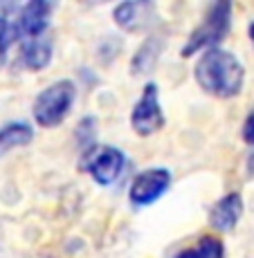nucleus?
I'll list each match as a JSON object with an SVG mask.
<instances>
[{"instance_id":"obj_1","label":"nucleus","mask_w":254,"mask_h":258,"mask_svg":"<svg viewBox=\"0 0 254 258\" xmlns=\"http://www.w3.org/2000/svg\"><path fill=\"white\" fill-rule=\"evenodd\" d=\"M196 83L207 94L216 99H232L243 90L245 81V68L238 61L236 54L227 52L223 47H212L202 52L193 68Z\"/></svg>"},{"instance_id":"obj_2","label":"nucleus","mask_w":254,"mask_h":258,"mask_svg":"<svg viewBox=\"0 0 254 258\" xmlns=\"http://www.w3.org/2000/svg\"><path fill=\"white\" fill-rule=\"evenodd\" d=\"M232 29V3L230 0H218L212 3L209 9L202 16L200 25L191 29L185 47H182V56L189 58L193 54H198L200 49H212L218 47V43L225 41V36Z\"/></svg>"},{"instance_id":"obj_3","label":"nucleus","mask_w":254,"mask_h":258,"mask_svg":"<svg viewBox=\"0 0 254 258\" xmlns=\"http://www.w3.org/2000/svg\"><path fill=\"white\" fill-rule=\"evenodd\" d=\"M74 99H77V88H74V83L70 79L54 81L52 86H47L34 99V108H32L34 121L43 128L59 126L70 115Z\"/></svg>"},{"instance_id":"obj_4","label":"nucleus","mask_w":254,"mask_h":258,"mask_svg":"<svg viewBox=\"0 0 254 258\" xmlns=\"http://www.w3.org/2000/svg\"><path fill=\"white\" fill-rule=\"evenodd\" d=\"M131 126L139 137H151L164 128V112L160 103V90L156 83H146L131 112Z\"/></svg>"},{"instance_id":"obj_5","label":"nucleus","mask_w":254,"mask_h":258,"mask_svg":"<svg viewBox=\"0 0 254 258\" xmlns=\"http://www.w3.org/2000/svg\"><path fill=\"white\" fill-rule=\"evenodd\" d=\"M169 186H171V173L162 166H153L135 175L128 188V198L135 207H151L169 191Z\"/></svg>"},{"instance_id":"obj_6","label":"nucleus","mask_w":254,"mask_h":258,"mask_svg":"<svg viewBox=\"0 0 254 258\" xmlns=\"http://www.w3.org/2000/svg\"><path fill=\"white\" fill-rule=\"evenodd\" d=\"M57 5L49 0H32V3L23 5L16 12V29L21 36L38 38L45 36V29L49 27V18Z\"/></svg>"},{"instance_id":"obj_7","label":"nucleus","mask_w":254,"mask_h":258,"mask_svg":"<svg viewBox=\"0 0 254 258\" xmlns=\"http://www.w3.org/2000/svg\"><path fill=\"white\" fill-rule=\"evenodd\" d=\"M124 164H126V157L124 153L115 146H101L94 151V155L90 157V164H88V173L92 175V180L99 186H111L113 182L122 175Z\"/></svg>"},{"instance_id":"obj_8","label":"nucleus","mask_w":254,"mask_h":258,"mask_svg":"<svg viewBox=\"0 0 254 258\" xmlns=\"http://www.w3.org/2000/svg\"><path fill=\"white\" fill-rule=\"evenodd\" d=\"M113 18L126 32H142L151 27L156 21V5L144 3V0H131V3H119L113 9Z\"/></svg>"},{"instance_id":"obj_9","label":"nucleus","mask_w":254,"mask_h":258,"mask_svg":"<svg viewBox=\"0 0 254 258\" xmlns=\"http://www.w3.org/2000/svg\"><path fill=\"white\" fill-rule=\"evenodd\" d=\"M243 216V198L241 193H227L223 196L209 211V225L216 231H232Z\"/></svg>"},{"instance_id":"obj_10","label":"nucleus","mask_w":254,"mask_h":258,"mask_svg":"<svg viewBox=\"0 0 254 258\" xmlns=\"http://www.w3.org/2000/svg\"><path fill=\"white\" fill-rule=\"evenodd\" d=\"M23 63L25 68L38 72L45 70L52 63V38L49 36H38V38H29L23 45Z\"/></svg>"},{"instance_id":"obj_11","label":"nucleus","mask_w":254,"mask_h":258,"mask_svg":"<svg viewBox=\"0 0 254 258\" xmlns=\"http://www.w3.org/2000/svg\"><path fill=\"white\" fill-rule=\"evenodd\" d=\"M32 140H34V128L29 126V123H25V121L5 123V126L0 128V157L7 155L14 148L27 146Z\"/></svg>"},{"instance_id":"obj_12","label":"nucleus","mask_w":254,"mask_h":258,"mask_svg":"<svg viewBox=\"0 0 254 258\" xmlns=\"http://www.w3.org/2000/svg\"><path fill=\"white\" fill-rule=\"evenodd\" d=\"M162 47H164L162 38H158V36L144 38V43L137 47L135 56H133L131 72H133V74H146V72H151L153 68H156L158 58H160Z\"/></svg>"},{"instance_id":"obj_13","label":"nucleus","mask_w":254,"mask_h":258,"mask_svg":"<svg viewBox=\"0 0 254 258\" xmlns=\"http://www.w3.org/2000/svg\"><path fill=\"white\" fill-rule=\"evenodd\" d=\"M173 258H225V245L221 238L205 236L198 240V245L178 251Z\"/></svg>"},{"instance_id":"obj_14","label":"nucleus","mask_w":254,"mask_h":258,"mask_svg":"<svg viewBox=\"0 0 254 258\" xmlns=\"http://www.w3.org/2000/svg\"><path fill=\"white\" fill-rule=\"evenodd\" d=\"M18 38H21V34H18V29H16V23L7 16H0V68L7 63L9 47H12Z\"/></svg>"},{"instance_id":"obj_15","label":"nucleus","mask_w":254,"mask_h":258,"mask_svg":"<svg viewBox=\"0 0 254 258\" xmlns=\"http://www.w3.org/2000/svg\"><path fill=\"white\" fill-rule=\"evenodd\" d=\"M243 140H245V144L254 146V108L245 117V123H243Z\"/></svg>"},{"instance_id":"obj_16","label":"nucleus","mask_w":254,"mask_h":258,"mask_svg":"<svg viewBox=\"0 0 254 258\" xmlns=\"http://www.w3.org/2000/svg\"><path fill=\"white\" fill-rule=\"evenodd\" d=\"M247 34H250V41L254 43V21L250 23V27H247Z\"/></svg>"}]
</instances>
